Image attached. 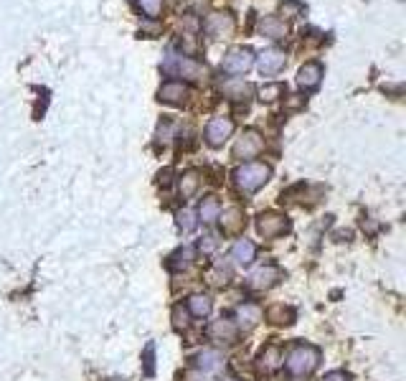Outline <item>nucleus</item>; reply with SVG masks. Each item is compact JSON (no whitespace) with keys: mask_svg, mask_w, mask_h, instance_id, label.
<instances>
[{"mask_svg":"<svg viewBox=\"0 0 406 381\" xmlns=\"http://www.w3.org/2000/svg\"><path fill=\"white\" fill-rule=\"evenodd\" d=\"M272 178V168L267 163H244L234 171V186L239 188V193L252 196L260 188H265Z\"/></svg>","mask_w":406,"mask_h":381,"instance_id":"1","label":"nucleus"},{"mask_svg":"<svg viewBox=\"0 0 406 381\" xmlns=\"http://www.w3.org/2000/svg\"><path fill=\"white\" fill-rule=\"evenodd\" d=\"M282 363L287 366V371L297 379H305L312 371L320 366V351L315 345L307 343H294L287 351V358H282Z\"/></svg>","mask_w":406,"mask_h":381,"instance_id":"2","label":"nucleus"},{"mask_svg":"<svg viewBox=\"0 0 406 381\" xmlns=\"http://www.w3.org/2000/svg\"><path fill=\"white\" fill-rule=\"evenodd\" d=\"M163 72L181 74V77H188L193 82H198L201 77H206V66L196 64L193 59H186V56L176 54V51H168V56L163 61Z\"/></svg>","mask_w":406,"mask_h":381,"instance_id":"3","label":"nucleus"},{"mask_svg":"<svg viewBox=\"0 0 406 381\" xmlns=\"http://www.w3.org/2000/svg\"><path fill=\"white\" fill-rule=\"evenodd\" d=\"M257 232L265 239H277L282 234L289 232V219L277 211H265V214L257 216Z\"/></svg>","mask_w":406,"mask_h":381,"instance_id":"4","label":"nucleus"},{"mask_svg":"<svg viewBox=\"0 0 406 381\" xmlns=\"http://www.w3.org/2000/svg\"><path fill=\"white\" fill-rule=\"evenodd\" d=\"M262 150H265V137H262L257 130H247L239 140H236L234 158H239V161H252V158H257Z\"/></svg>","mask_w":406,"mask_h":381,"instance_id":"5","label":"nucleus"},{"mask_svg":"<svg viewBox=\"0 0 406 381\" xmlns=\"http://www.w3.org/2000/svg\"><path fill=\"white\" fill-rule=\"evenodd\" d=\"M221 66H224V72H229V74L249 72V69L254 66V51H252V48H247V46H234L229 54L224 56Z\"/></svg>","mask_w":406,"mask_h":381,"instance_id":"6","label":"nucleus"},{"mask_svg":"<svg viewBox=\"0 0 406 381\" xmlns=\"http://www.w3.org/2000/svg\"><path fill=\"white\" fill-rule=\"evenodd\" d=\"M279 280H282V269L274 267V264H265V267L254 269V272L249 274L247 285H249V290L267 292V290H272Z\"/></svg>","mask_w":406,"mask_h":381,"instance_id":"7","label":"nucleus"},{"mask_svg":"<svg viewBox=\"0 0 406 381\" xmlns=\"http://www.w3.org/2000/svg\"><path fill=\"white\" fill-rule=\"evenodd\" d=\"M234 132V119L231 117H213L206 127V143L211 148H221Z\"/></svg>","mask_w":406,"mask_h":381,"instance_id":"8","label":"nucleus"},{"mask_svg":"<svg viewBox=\"0 0 406 381\" xmlns=\"http://www.w3.org/2000/svg\"><path fill=\"white\" fill-rule=\"evenodd\" d=\"M282 348L277 343H267L265 348L260 351V356H257V371L265 376L269 374H277L279 371V366H282Z\"/></svg>","mask_w":406,"mask_h":381,"instance_id":"9","label":"nucleus"},{"mask_svg":"<svg viewBox=\"0 0 406 381\" xmlns=\"http://www.w3.org/2000/svg\"><path fill=\"white\" fill-rule=\"evenodd\" d=\"M218 221H221V232H224L226 237H236V234H242L244 229H247V214H244V209H239V206L224 209V214H218Z\"/></svg>","mask_w":406,"mask_h":381,"instance_id":"10","label":"nucleus"},{"mask_svg":"<svg viewBox=\"0 0 406 381\" xmlns=\"http://www.w3.org/2000/svg\"><path fill=\"white\" fill-rule=\"evenodd\" d=\"M208 336H211L213 340H218V343H236V338H239V326H236L234 321H229V318H216V321L208 326Z\"/></svg>","mask_w":406,"mask_h":381,"instance_id":"11","label":"nucleus"},{"mask_svg":"<svg viewBox=\"0 0 406 381\" xmlns=\"http://www.w3.org/2000/svg\"><path fill=\"white\" fill-rule=\"evenodd\" d=\"M224 353L216 351V348H203V351L196 353V366H198L201 374H218L224 369Z\"/></svg>","mask_w":406,"mask_h":381,"instance_id":"12","label":"nucleus"},{"mask_svg":"<svg viewBox=\"0 0 406 381\" xmlns=\"http://www.w3.org/2000/svg\"><path fill=\"white\" fill-rule=\"evenodd\" d=\"M234 26H236V21L231 13H211L206 18V33H211V36H216V38H226V36H231Z\"/></svg>","mask_w":406,"mask_h":381,"instance_id":"13","label":"nucleus"},{"mask_svg":"<svg viewBox=\"0 0 406 381\" xmlns=\"http://www.w3.org/2000/svg\"><path fill=\"white\" fill-rule=\"evenodd\" d=\"M284 64H287V54H284V51H279V48H265V51L260 54V61H257V66H260L262 74L282 72Z\"/></svg>","mask_w":406,"mask_h":381,"instance_id":"14","label":"nucleus"},{"mask_svg":"<svg viewBox=\"0 0 406 381\" xmlns=\"http://www.w3.org/2000/svg\"><path fill=\"white\" fill-rule=\"evenodd\" d=\"M188 87L183 82H165L158 92V100L165 102V104H183V102L188 100Z\"/></svg>","mask_w":406,"mask_h":381,"instance_id":"15","label":"nucleus"},{"mask_svg":"<svg viewBox=\"0 0 406 381\" xmlns=\"http://www.w3.org/2000/svg\"><path fill=\"white\" fill-rule=\"evenodd\" d=\"M320 79H323V66L315 64V61L300 66V72H297V84H300V90H305V92L315 90L320 84Z\"/></svg>","mask_w":406,"mask_h":381,"instance_id":"16","label":"nucleus"},{"mask_svg":"<svg viewBox=\"0 0 406 381\" xmlns=\"http://www.w3.org/2000/svg\"><path fill=\"white\" fill-rule=\"evenodd\" d=\"M236 326L244 328V331H252L257 323L262 321V308L260 305H254V303H244L236 308Z\"/></svg>","mask_w":406,"mask_h":381,"instance_id":"17","label":"nucleus"},{"mask_svg":"<svg viewBox=\"0 0 406 381\" xmlns=\"http://www.w3.org/2000/svg\"><path fill=\"white\" fill-rule=\"evenodd\" d=\"M231 259H234L239 267H249V264L257 259V247H254V242H249V239H239L234 245V249H231Z\"/></svg>","mask_w":406,"mask_h":381,"instance_id":"18","label":"nucleus"},{"mask_svg":"<svg viewBox=\"0 0 406 381\" xmlns=\"http://www.w3.org/2000/svg\"><path fill=\"white\" fill-rule=\"evenodd\" d=\"M267 321L272 323V326H289V323L294 321V310L289 308V305L284 303H274L267 308Z\"/></svg>","mask_w":406,"mask_h":381,"instance_id":"19","label":"nucleus"},{"mask_svg":"<svg viewBox=\"0 0 406 381\" xmlns=\"http://www.w3.org/2000/svg\"><path fill=\"white\" fill-rule=\"evenodd\" d=\"M193 318H208L213 310V303L208 295H203V292H196V295H191L188 298V308H186Z\"/></svg>","mask_w":406,"mask_h":381,"instance_id":"20","label":"nucleus"},{"mask_svg":"<svg viewBox=\"0 0 406 381\" xmlns=\"http://www.w3.org/2000/svg\"><path fill=\"white\" fill-rule=\"evenodd\" d=\"M260 33L267 38H284L287 36V26L282 23V21L277 18V16H267V18L260 21Z\"/></svg>","mask_w":406,"mask_h":381,"instance_id":"21","label":"nucleus"},{"mask_svg":"<svg viewBox=\"0 0 406 381\" xmlns=\"http://www.w3.org/2000/svg\"><path fill=\"white\" fill-rule=\"evenodd\" d=\"M218 214H221V203L216 196H206L198 203V221H203V224H213Z\"/></svg>","mask_w":406,"mask_h":381,"instance_id":"22","label":"nucleus"},{"mask_svg":"<svg viewBox=\"0 0 406 381\" xmlns=\"http://www.w3.org/2000/svg\"><path fill=\"white\" fill-rule=\"evenodd\" d=\"M198 183H201V176L198 171H186L178 181V190H181V198H191L196 196V190H198Z\"/></svg>","mask_w":406,"mask_h":381,"instance_id":"23","label":"nucleus"},{"mask_svg":"<svg viewBox=\"0 0 406 381\" xmlns=\"http://www.w3.org/2000/svg\"><path fill=\"white\" fill-rule=\"evenodd\" d=\"M193 257H196V249L191 245H186L183 249H178L176 254L171 257V262H168V267L171 269H186L191 267V262H193Z\"/></svg>","mask_w":406,"mask_h":381,"instance_id":"24","label":"nucleus"},{"mask_svg":"<svg viewBox=\"0 0 406 381\" xmlns=\"http://www.w3.org/2000/svg\"><path fill=\"white\" fill-rule=\"evenodd\" d=\"M279 97H284V84H265L260 90V100L262 102H274V100H279Z\"/></svg>","mask_w":406,"mask_h":381,"instance_id":"25","label":"nucleus"},{"mask_svg":"<svg viewBox=\"0 0 406 381\" xmlns=\"http://www.w3.org/2000/svg\"><path fill=\"white\" fill-rule=\"evenodd\" d=\"M176 224H178V229H181L183 234L193 232V229H196V216H193V211H188V209L178 211V214H176Z\"/></svg>","mask_w":406,"mask_h":381,"instance_id":"26","label":"nucleus"},{"mask_svg":"<svg viewBox=\"0 0 406 381\" xmlns=\"http://www.w3.org/2000/svg\"><path fill=\"white\" fill-rule=\"evenodd\" d=\"M224 92L231 97V100H247V97L252 95V87L244 82H234V84H226Z\"/></svg>","mask_w":406,"mask_h":381,"instance_id":"27","label":"nucleus"},{"mask_svg":"<svg viewBox=\"0 0 406 381\" xmlns=\"http://www.w3.org/2000/svg\"><path fill=\"white\" fill-rule=\"evenodd\" d=\"M188 316H191V313L183 308V305H176V308H173V326H176L178 331H186V328L191 326Z\"/></svg>","mask_w":406,"mask_h":381,"instance_id":"28","label":"nucleus"},{"mask_svg":"<svg viewBox=\"0 0 406 381\" xmlns=\"http://www.w3.org/2000/svg\"><path fill=\"white\" fill-rule=\"evenodd\" d=\"M137 6H140V11L145 13V16H150V18H155L160 13V0H137Z\"/></svg>","mask_w":406,"mask_h":381,"instance_id":"29","label":"nucleus"},{"mask_svg":"<svg viewBox=\"0 0 406 381\" xmlns=\"http://www.w3.org/2000/svg\"><path fill=\"white\" fill-rule=\"evenodd\" d=\"M279 11L287 13V16H302V3H297V0H284L282 6H279Z\"/></svg>","mask_w":406,"mask_h":381,"instance_id":"30","label":"nucleus"},{"mask_svg":"<svg viewBox=\"0 0 406 381\" xmlns=\"http://www.w3.org/2000/svg\"><path fill=\"white\" fill-rule=\"evenodd\" d=\"M216 245H218V239L213 237V234H206V237L201 239V245H198V249L203 252V254H211L213 249H216Z\"/></svg>","mask_w":406,"mask_h":381,"instance_id":"31","label":"nucleus"},{"mask_svg":"<svg viewBox=\"0 0 406 381\" xmlns=\"http://www.w3.org/2000/svg\"><path fill=\"white\" fill-rule=\"evenodd\" d=\"M153 353H155V345L150 343L145 348V371L147 374H153Z\"/></svg>","mask_w":406,"mask_h":381,"instance_id":"32","label":"nucleus"},{"mask_svg":"<svg viewBox=\"0 0 406 381\" xmlns=\"http://www.w3.org/2000/svg\"><path fill=\"white\" fill-rule=\"evenodd\" d=\"M158 140H160L163 145H168V140H171V125L160 127V130H158Z\"/></svg>","mask_w":406,"mask_h":381,"instance_id":"33","label":"nucleus"},{"mask_svg":"<svg viewBox=\"0 0 406 381\" xmlns=\"http://www.w3.org/2000/svg\"><path fill=\"white\" fill-rule=\"evenodd\" d=\"M323 381H351V379H348V374H343V371H333V374H328Z\"/></svg>","mask_w":406,"mask_h":381,"instance_id":"34","label":"nucleus"},{"mask_svg":"<svg viewBox=\"0 0 406 381\" xmlns=\"http://www.w3.org/2000/svg\"><path fill=\"white\" fill-rule=\"evenodd\" d=\"M224 381H244V379H236V376H226Z\"/></svg>","mask_w":406,"mask_h":381,"instance_id":"35","label":"nucleus"}]
</instances>
